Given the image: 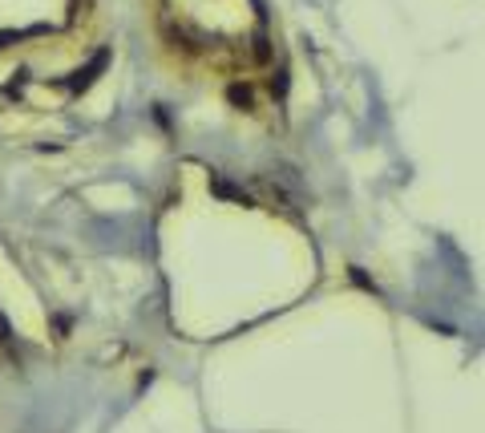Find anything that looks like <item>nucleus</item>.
I'll list each match as a JSON object with an SVG mask.
<instances>
[{"label":"nucleus","instance_id":"nucleus-1","mask_svg":"<svg viewBox=\"0 0 485 433\" xmlns=\"http://www.w3.org/2000/svg\"><path fill=\"white\" fill-rule=\"evenodd\" d=\"M105 61H110V53L101 49V53L93 57V65H90V69H77V73L69 77V90H90V85H93V77H97V73L105 69Z\"/></svg>","mask_w":485,"mask_h":433},{"label":"nucleus","instance_id":"nucleus-2","mask_svg":"<svg viewBox=\"0 0 485 433\" xmlns=\"http://www.w3.org/2000/svg\"><path fill=\"white\" fill-rule=\"evenodd\" d=\"M227 97H231V105H243V110H251V105H255L251 85H239V81H235L231 90H227Z\"/></svg>","mask_w":485,"mask_h":433},{"label":"nucleus","instance_id":"nucleus-3","mask_svg":"<svg viewBox=\"0 0 485 433\" xmlns=\"http://www.w3.org/2000/svg\"><path fill=\"white\" fill-rule=\"evenodd\" d=\"M255 57H259V61H267V57H271V49H267V37H263V33L255 37Z\"/></svg>","mask_w":485,"mask_h":433}]
</instances>
